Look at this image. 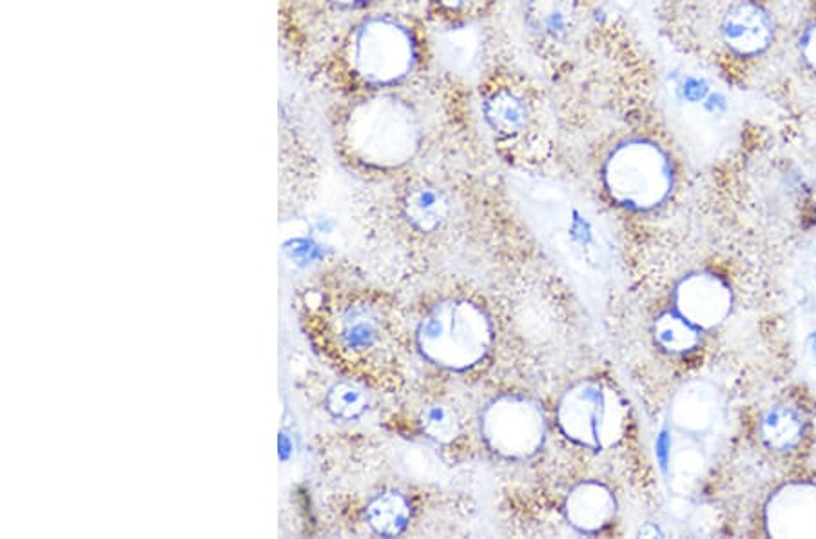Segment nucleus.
Returning <instances> with one entry per match:
<instances>
[{"label": "nucleus", "instance_id": "4", "mask_svg": "<svg viewBox=\"0 0 816 539\" xmlns=\"http://www.w3.org/2000/svg\"><path fill=\"white\" fill-rule=\"evenodd\" d=\"M606 182L623 202L651 205L668 193L671 171L665 154L643 140L623 144L610 155Z\"/></svg>", "mask_w": 816, "mask_h": 539}, {"label": "nucleus", "instance_id": "6", "mask_svg": "<svg viewBox=\"0 0 816 539\" xmlns=\"http://www.w3.org/2000/svg\"><path fill=\"white\" fill-rule=\"evenodd\" d=\"M773 24L761 6L741 2L725 13L722 39L739 55H756L770 46Z\"/></svg>", "mask_w": 816, "mask_h": 539}, {"label": "nucleus", "instance_id": "19", "mask_svg": "<svg viewBox=\"0 0 816 539\" xmlns=\"http://www.w3.org/2000/svg\"><path fill=\"white\" fill-rule=\"evenodd\" d=\"M327 4L335 6L338 10L360 11L374 4L375 0H325Z\"/></svg>", "mask_w": 816, "mask_h": 539}, {"label": "nucleus", "instance_id": "18", "mask_svg": "<svg viewBox=\"0 0 816 539\" xmlns=\"http://www.w3.org/2000/svg\"><path fill=\"white\" fill-rule=\"evenodd\" d=\"M802 53L804 59L809 62V66L816 72V24L807 30L804 41H802Z\"/></svg>", "mask_w": 816, "mask_h": 539}, {"label": "nucleus", "instance_id": "5", "mask_svg": "<svg viewBox=\"0 0 816 539\" xmlns=\"http://www.w3.org/2000/svg\"><path fill=\"white\" fill-rule=\"evenodd\" d=\"M385 335V316L371 302H354L338 315V341L343 351L352 352L356 357L378 349Z\"/></svg>", "mask_w": 816, "mask_h": 539}, {"label": "nucleus", "instance_id": "12", "mask_svg": "<svg viewBox=\"0 0 816 539\" xmlns=\"http://www.w3.org/2000/svg\"><path fill=\"white\" fill-rule=\"evenodd\" d=\"M411 519V507L400 493L375 496L367 507V521L381 536H398Z\"/></svg>", "mask_w": 816, "mask_h": 539}, {"label": "nucleus", "instance_id": "15", "mask_svg": "<svg viewBox=\"0 0 816 539\" xmlns=\"http://www.w3.org/2000/svg\"><path fill=\"white\" fill-rule=\"evenodd\" d=\"M657 340L665 349L674 352L688 351L697 344L690 321L671 315L663 316L657 321Z\"/></svg>", "mask_w": 816, "mask_h": 539}, {"label": "nucleus", "instance_id": "7", "mask_svg": "<svg viewBox=\"0 0 816 539\" xmlns=\"http://www.w3.org/2000/svg\"><path fill=\"white\" fill-rule=\"evenodd\" d=\"M434 46L446 70L459 77H474L481 70L485 39L479 28L471 24L442 28L436 33Z\"/></svg>", "mask_w": 816, "mask_h": 539}, {"label": "nucleus", "instance_id": "11", "mask_svg": "<svg viewBox=\"0 0 816 539\" xmlns=\"http://www.w3.org/2000/svg\"><path fill=\"white\" fill-rule=\"evenodd\" d=\"M804 434V420L793 408H773L764 414L761 422V436L767 447L778 453H787L801 443Z\"/></svg>", "mask_w": 816, "mask_h": 539}, {"label": "nucleus", "instance_id": "13", "mask_svg": "<svg viewBox=\"0 0 816 539\" xmlns=\"http://www.w3.org/2000/svg\"><path fill=\"white\" fill-rule=\"evenodd\" d=\"M680 296L685 302V313L690 315L691 320L716 318L722 309V289H719L716 281L691 278L680 290Z\"/></svg>", "mask_w": 816, "mask_h": 539}, {"label": "nucleus", "instance_id": "10", "mask_svg": "<svg viewBox=\"0 0 816 539\" xmlns=\"http://www.w3.org/2000/svg\"><path fill=\"white\" fill-rule=\"evenodd\" d=\"M403 211L416 230L432 233L445 224L446 216L451 213V200L442 189L417 186L406 193Z\"/></svg>", "mask_w": 816, "mask_h": 539}, {"label": "nucleus", "instance_id": "20", "mask_svg": "<svg viewBox=\"0 0 816 539\" xmlns=\"http://www.w3.org/2000/svg\"><path fill=\"white\" fill-rule=\"evenodd\" d=\"M437 2H439V6H443V8H446V10L457 11L465 8L470 0H437Z\"/></svg>", "mask_w": 816, "mask_h": 539}, {"label": "nucleus", "instance_id": "1", "mask_svg": "<svg viewBox=\"0 0 816 539\" xmlns=\"http://www.w3.org/2000/svg\"><path fill=\"white\" fill-rule=\"evenodd\" d=\"M346 59L352 77L371 92H394L416 72L420 42L403 19L380 13L350 31Z\"/></svg>", "mask_w": 816, "mask_h": 539}, {"label": "nucleus", "instance_id": "9", "mask_svg": "<svg viewBox=\"0 0 816 539\" xmlns=\"http://www.w3.org/2000/svg\"><path fill=\"white\" fill-rule=\"evenodd\" d=\"M483 120L499 137H518L530 123V107L521 93L499 87L488 93L481 106Z\"/></svg>", "mask_w": 816, "mask_h": 539}, {"label": "nucleus", "instance_id": "17", "mask_svg": "<svg viewBox=\"0 0 816 539\" xmlns=\"http://www.w3.org/2000/svg\"><path fill=\"white\" fill-rule=\"evenodd\" d=\"M575 501H579V504H583L589 507V509H586V512L579 514V524L598 525V521L603 519L604 512L603 510H595V507H601V505H604L603 496H598L597 493L579 494L577 498H575Z\"/></svg>", "mask_w": 816, "mask_h": 539}, {"label": "nucleus", "instance_id": "2", "mask_svg": "<svg viewBox=\"0 0 816 539\" xmlns=\"http://www.w3.org/2000/svg\"><path fill=\"white\" fill-rule=\"evenodd\" d=\"M347 140L356 154L380 166H396L416 154L420 115L394 92H372L350 107Z\"/></svg>", "mask_w": 816, "mask_h": 539}, {"label": "nucleus", "instance_id": "16", "mask_svg": "<svg viewBox=\"0 0 816 539\" xmlns=\"http://www.w3.org/2000/svg\"><path fill=\"white\" fill-rule=\"evenodd\" d=\"M421 423L428 436L437 442H451L459 433V422L456 414L445 405H431L421 416Z\"/></svg>", "mask_w": 816, "mask_h": 539}, {"label": "nucleus", "instance_id": "3", "mask_svg": "<svg viewBox=\"0 0 816 539\" xmlns=\"http://www.w3.org/2000/svg\"><path fill=\"white\" fill-rule=\"evenodd\" d=\"M488 324L470 304L436 307L421 326V346L446 366H470L487 349Z\"/></svg>", "mask_w": 816, "mask_h": 539}, {"label": "nucleus", "instance_id": "8", "mask_svg": "<svg viewBox=\"0 0 816 539\" xmlns=\"http://www.w3.org/2000/svg\"><path fill=\"white\" fill-rule=\"evenodd\" d=\"M528 30L550 44L569 41L579 22V0H524Z\"/></svg>", "mask_w": 816, "mask_h": 539}, {"label": "nucleus", "instance_id": "14", "mask_svg": "<svg viewBox=\"0 0 816 539\" xmlns=\"http://www.w3.org/2000/svg\"><path fill=\"white\" fill-rule=\"evenodd\" d=\"M367 394L360 387L352 383H338L327 397V408L341 420H354L365 412Z\"/></svg>", "mask_w": 816, "mask_h": 539}]
</instances>
